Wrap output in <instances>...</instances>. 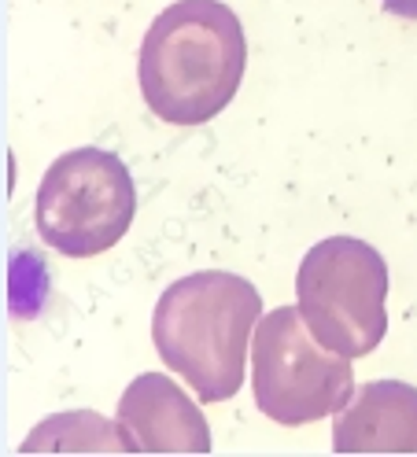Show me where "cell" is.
<instances>
[{"label":"cell","mask_w":417,"mask_h":457,"mask_svg":"<svg viewBox=\"0 0 417 457\" xmlns=\"http://www.w3.org/2000/svg\"><path fill=\"white\" fill-rule=\"evenodd\" d=\"M137 214V188L126 162L104 148H74L55 159L38 188L34 221L41 240L71 254L89 259L115 247Z\"/></svg>","instance_id":"cell-1"}]
</instances>
